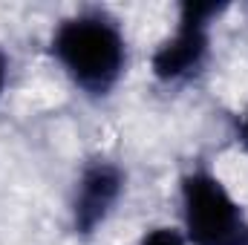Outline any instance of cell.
I'll list each match as a JSON object with an SVG mask.
<instances>
[{
  "label": "cell",
  "instance_id": "obj_4",
  "mask_svg": "<svg viewBox=\"0 0 248 245\" xmlns=\"http://www.w3.org/2000/svg\"><path fill=\"white\" fill-rule=\"evenodd\" d=\"M124 193H127V173L119 162L107 156L87 159L72 179L66 202L72 234L81 240L95 237L119 211Z\"/></svg>",
  "mask_w": 248,
  "mask_h": 245
},
{
  "label": "cell",
  "instance_id": "obj_2",
  "mask_svg": "<svg viewBox=\"0 0 248 245\" xmlns=\"http://www.w3.org/2000/svg\"><path fill=\"white\" fill-rule=\"evenodd\" d=\"M179 231L187 245H248V208L211 165L179 176Z\"/></svg>",
  "mask_w": 248,
  "mask_h": 245
},
{
  "label": "cell",
  "instance_id": "obj_3",
  "mask_svg": "<svg viewBox=\"0 0 248 245\" xmlns=\"http://www.w3.org/2000/svg\"><path fill=\"white\" fill-rule=\"evenodd\" d=\"M225 3H193L176 6L173 29L156 44L150 55V75L156 84L176 90L196 81L214 52V26L225 15Z\"/></svg>",
  "mask_w": 248,
  "mask_h": 245
},
{
  "label": "cell",
  "instance_id": "obj_1",
  "mask_svg": "<svg viewBox=\"0 0 248 245\" xmlns=\"http://www.w3.org/2000/svg\"><path fill=\"white\" fill-rule=\"evenodd\" d=\"M49 55L72 90L104 101L127 75L130 41L113 12L90 6L58 20L49 35Z\"/></svg>",
  "mask_w": 248,
  "mask_h": 245
},
{
  "label": "cell",
  "instance_id": "obj_5",
  "mask_svg": "<svg viewBox=\"0 0 248 245\" xmlns=\"http://www.w3.org/2000/svg\"><path fill=\"white\" fill-rule=\"evenodd\" d=\"M136 245H187L179 225H153L147 228Z\"/></svg>",
  "mask_w": 248,
  "mask_h": 245
},
{
  "label": "cell",
  "instance_id": "obj_7",
  "mask_svg": "<svg viewBox=\"0 0 248 245\" xmlns=\"http://www.w3.org/2000/svg\"><path fill=\"white\" fill-rule=\"evenodd\" d=\"M9 75H12V61H9L6 49L0 46V98L6 95V87H9Z\"/></svg>",
  "mask_w": 248,
  "mask_h": 245
},
{
  "label": "cell",
  "instance_id": "obj_6",
  "mask_svg": "<svg viewBox=\"0 0 248 245\" xmlns=\"http://www.w3.org/2000/svg\"><path fill=\"white\" fill-rule=\"evenodd\" d=\"M234 141H237V147L248 156V104L237 113V119H234Z\"/></svg>",
  "mask_w": 248,
  "mask_h": 245
}]
</instances>
